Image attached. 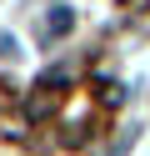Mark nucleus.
<instances>
[{"label": "nucleus", "instance_id": "f257e3e1", "mask_svg": "<svg viewBox=\"0 0 150 156\" xmlns=\"http://www.w3.org/2000/svg\"><path fill=\"white\" fill-rule=\"evenodd\" d=\"M70 30H75V10H70V5H50V15H45V41H65Z\"/></svg>", "mask_w": 150, "mask_h": 156}, {"label": "nucleus", "instance_id": "7ed1b4c3", "mask_svg": "<svg viewBox=\"0 0 150 156\" xmlns=\"http://www.w3.org/2000/svg\"><path fill=\"white\" fill-rule=\"evenodd\" d=\"M125 5H130V0H125Z\"/></svg>", "mask_w": 150, "mask_h": 156}, {"label": "nucleus", "instance_id": "f03ea898", "mask_svg": "<svg viewBox=\"0 0 150 156\" xmlns=\"http://www.w3.org/2000/svg\"><path fill=\"white\" fill-rule=\"evenodd\" d=\"M100 101H105V106H120V101H125V86H120V81H105V86H100Z\"/></svg>", "mask_w": 150, "mask_h": 156}]
</instances>
